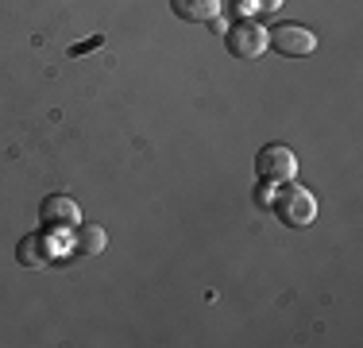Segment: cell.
I'll list each match as a JSON object with an SVG mask.
<instances>
[{"mask_svg":"<svg viewBox=\"0 0 363 348\" xmlns=\"http://www.w3.org/2000/svg\"><path fill=\"white\" fill-rule=\"evenodd\" d=\"M39 217L47 229H77V217H82V209H77L74 197L66 194H50L47 202L39 205Z\"/></svg>","mask_w":363,"mask_h":348,"instance_id":"5b68a950","label":"cell"},{"mask_svg":"<svg viewBox=\"0 0 363 348\" xmlns=\"http://www.w3.org/2000/svg\"><path fill=\"white\" fill-rule=\"evenodd\" d=\"M255 8H263V12H274V8H282V0H252Z\"/></svg>","mask_w":363,"mask_h":348,"instance_id":"9c48e42d","label":"cell"},{"mask_svg":"<svg viewBox=\"0 0 363 348\" xmlns=\"http://www.w3.org/2000/svg\"><path fill=\"white\" fill-rule=\"evenodd\" d=\"M267 47H274V55L286 58H306L317 50V35L301 23H279V28L267 31Z\"/></svg>","mask_w":363,"mask_h":348,"instance_id":"277c9868","label":"cell"},{"mask_svg":"<svg viewBox=\"0 0 363 348\" xmlns=\"http://www.w3.org/2000/svg\"><path fill=\"white\" fill-rule=\"evenodd\" d=\"M271 209H274V217H279L282 224H290V229H309V224L317 221L313 194L301 190V186H286V182H282V190L274 194Z\"/></svg>","mask_w":363,"mask_h":348,"instance_id":"6da1fadb","label":"cell"},{"mask_svg":"<svg viewBox=\"0 0 363 348\" xmlns=\"http://www.w3.org/2000/svg\"><path fill=\"white\" fill-rule=\"evenodd\" d=\"M255 174L267 186H282V182H290L294 174H298V159H294L290 147L267 143V147H259V155H255Z\"/></svg>","mask_w":363,"mask_h":348,"instance_id":"3957f363","label":"cell"},{"mask_svg":"<svg viewBox=\"0 0 363 348\" xmlns=\"http://www.w3.org/2000/svg\"><path fill=\"white\" fill-rule=\"evenodd\" d=\"M224 47H228V55L240 58V62H255L267 50V28H259L255 20H240L224 31Z\"/></svg>","mask_w":363,"mask_h":348,"instance_id":"7a4b0ae2","label":"cell"},{"mask_svg":"<svg viewBox=\"0 0 363 348\" xmlns=\"http://www.w3.org/2000/svg\"><path fill=\"white\" fill-rule=\"evenodd\" d=\"M93 47H101V35H93L89 43H82V47H74V55H82V50H93Z\"/></svg>","mask_w":363,"mask_h":348,"instance_id":"30bf717a","label":"cell"},{"mask_svg":"<svg viewBox=\"0 0 363 348\" xmlns=\"http://www.w3.org/2000/svg\"><path fill=\"white\" fill-rule=\"evenodd\" d=\"M55 256H58V248L47 232H28L20 240V248H16V259L23 267H47V263H55Z\"/></svg>","mask_w":363,"mask_h":348,"instance_id":"8992f818","label":"cell"},{"mask_svg":"<svg viewBox=\"0 0 363 348\" xmlns=\"http://www.w3.org/2000/svg\"><path fill=\"white\" fill-rule=\"evenodd\" d=\"M170 8L186 23H213L220 12V0H170Z\"/></svg>","mask_w":363,"mask_h":348,"instance_id":"52a82bcc","label":"cell"},{"mask_svg":"<svg viewBox=\"0 0 363 348\" xmlns=\"http://www.w3.org/2000/svg\"><path fill=\"white\" fill-rule=\"evenodd\" d=\"M77 244H82V251H93V256H97V251H105V229H97V224H93V229H82L77 232Z\"/></svg>","mask_w":363,"mask_h":348,"instance_id":"ba28073f","label":"cell"}]
</instances>
